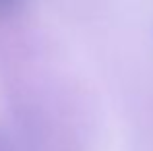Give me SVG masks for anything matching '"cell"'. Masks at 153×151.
Segmentation results:
<instances>
[{
  "mask_svg": "<svg viewBox=\"0 0 153 151\" xmlns=\"http://www.w3.org/2000/svg\"><path fill=\"white\" fill-rule=\"evenodd\" d=\"M25 0H0V15H8V13H15L17 8L23 6Z\"/></svg>",
  "mask_w": 153,
  "mask_h": 151,
  "instance_id": "cell-1",
  "label": "cell"
}]
</instances>
